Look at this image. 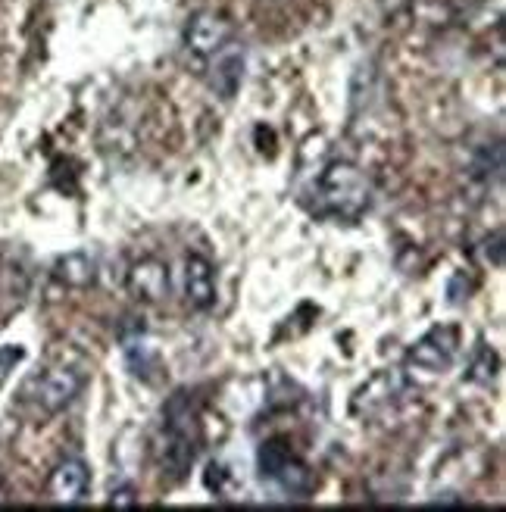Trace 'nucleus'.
<instances>
[{
	"label": "nucleus",
	"mask_w": 506,
	"mask_h": 512,
	"mask_svg": "<svg viewBox=\"0 0 506 512\" xmlns=\"http://www.w3.org/2000/svg\"><path fill=\"white\" fill-rule=\"evenodd\" d=\"M204 447V422H200V403L191 391H175L160 413V438L157 459L163 475L172 481L188 478L197 453Z\"/></svg>",
	"instance_id": "nucleus-1"
},
{
	"label": "nucleus",
	"mask_w": 506,
	"mask_h": 512,
	"mask_svg": "<svg viewBox=\"0 0 506 512\" xmlns=\"http://www.w3.org/2000/svg\"><path fill=\"white\" fill-rule=\"evenodd\" d=\"M313 216L335 222H360L372 210V182L369 175L350 160L325 163L313 185Z\"/></svg>",
	"instance_id": "nucleus-2"
},
{
	"label": "nucleus",
	"mask_w": 506,
	"mask_h": 512,
	"mask_svg": "<svg viewBox=\"0 0 506 512\" xmlns=\"http://www.w3.org/2000/svg\"><path fill=\"white\" fill-rule=\"evenodd\" d=\"M257 472H260L263 481L275 484V488L282 491L285 497L307 500L316 491L313 469L303 463V459L282 438H272V441L260 444V450H257Z\"/></svg>",
	"instance_id": "nucleus-3"
},
{
	"label": "nucleus",
	"mask_w": 506,
	"mask_h": 512,
	"mask_svg": "<svg viewBox=\"0 0 506 512\" xmlns=\"http://www.w3.org/2000/svg\"><path fill=\"white\" fill-rule=\"evenodd\" d=\"M413 397H416V384L410 381L407 372L382 369L357 388V394H353V400H350V413L369 422L378 416L397 413V409L407 406Z\"/></svg>",
	"instance_id": "nucleus-4"
},
{
	"label": "nucleus",
	"mask_w": 506,
	"mask_h": 512,
	"mask_svg": "<svg viewBox=\"0 0 506 512\" xmlns=\"http://www.w3.org/2000/svg\"><path fill=\"white\" fill-rule=\"evenodd\" d=\"M82 391H85V375L72 366H50L25 384V397H29L44 416L66 413V409L79 400Z\"/></svg>",
	"instance_id": "nucleus-5"
},
{
	"label": "nucleus",
	"mask_w": 506,
	"mask_h": 512,
	"mask_svg": "<svg viewBox=\"0 0 506 512\" xmlns=\"http://www.w3.org/2000/svg\"><path fill=\"white\" fill-rule=\"evenodd\" d=\"M235 41V22L222 10H197L185 22V47L197 60H210Z\"/></svg>",
	"instance_id": "nucleus-6"
},
{
	"label": "nucleus",
	"mask_w": 506,
	"mask_h": 512,
	"mask_svg": "<svg viewBox=\"0 0 506 512\" xmlns=\"http://www.w3.org/2000/svg\"><path fill=\"white\" fill-rule=\"evenodd\" d=\"M460 350V328L457 325H435L407 350V366L419 372H444L453 366Z\"/></svg>",
	"instance_id": "nucleus-7"
},
{
	"label": "nucleus",
	"mask_w": 506,
	"mask_h": 512,
	"mask_svg": "<svg viewBox=\"0 0 506 512\" xmlns=\"http://www.w3.org/2000/svg\"><path fill=\"white\" fill-rule=\"evenodd\" d=\"M91 494V469L85 459L79 456H66L54 466L47 478V497L54 503H82Z\"/></svg>",
	"instance_id": "nucleus-8"
},
{
	"label": "nucleus",
	"mask_w": 506,
	"mask_h": 512,
	"mask_svg": "<svg viewBox=\"0 0 506 512\" xmlns=\"http://www.w3.org/2000/svg\"><path fill=\"white\" fill-rule=\"evenodd\" d=\"M207 85L216 97L222 100H232L244 82V66H247V57H244V47L241 44H225L219 54H213L207 60Z\"/></svg>",
	"instance_id": "nucleus-9"
},
{
	"label": "nucleus",
	"mask_w": 506,
	"mask_h": 512,
	"mask_svg": "<svg viewBox=\"0 0 506 512\" xmlns=\"http://www.w3.org/2000/svg\"><path fill=\"white\" fill-rule=\"evenodd\" d=\"M125 285H129V294L141 303H163L172 291V275L163 260L144 256L125 275Z\"/></svg>",
	"instance_id": "nucleus-10"
},
{
	"label": "nucleus",
	"mask_w": 506,
	"mask_h": 512,
	"mask_svg": "<svg viewBox=\"0 0 506 512\" xmlns=\"http://www.w3.org/2000/svg\"><path fill=\"white\" fill-rule=\"evenodd\" d=\"M219 300V285H216V269L207 256L191 253L185 260V303L197 313L213 310Z\"/></svg>",
	"instance_id": "nucleus-11"
},
{
	"label": "nucleus",
	"mask_w": 506,
	"mask_h": 512,
	"mask_svg": "<svg viewBox=\"0 0 506 512\" xmlns=\"http://www.w3.org/2000/svg\"><path fill=\"white\" fill-rule=\"evenodd\" d=\"M54 278L60 281L63 288L88 291V288H94V281H97V260L88 250L63 253L60 260L54 263Z\"/></svg>",
	"instance_id": "nucleus-12"
},
{
	"label": "nucleus",
	"mask_w": 506,
	"mask_h": 512,
	"mask_svg": "<svg viewBox=\"0 0 506 512\" xmlns=\"http://www.w3.org/2000/svg\"><path fill=\"white\" fill-rule=\"evenodd\" d=\"M122 353H125V363H129V372L135 378H144V381L154 378V372L160 366V356L147 344L144 325H132V331H122Z\"/></svg>",
	"instance_id": "nucleus-13"
},
{
	"label": "nucleus",
	"mask_w": 506,
	"mask_h": 512,
	"mask_svg": "<svg viewBox=\"0 0 506 512\" xmlns=\"http://www.w3.org/2000/svg\"><path fill=\"white\" fill-rule=\"evenodd\" d=\"M497 372H500V356H497V350L478 341V347L472 350V360H469L463 378L472 381V384H491L497 378Z\"/></svg>",
	"instance_id": "nucleus-14"
},
{
	"label": "nucleus",
	"mask_w": 506,
	"mask_h": 512,
	"mask_svg": "<svg viewBox=\"0 0 506 512\" xmlns=\"http://www.w3.org/2000/svg\"><path fill=\"white\" fill-rule=\"evenodd\" d=\"M475 175L478 178H485V182H491V175L494 178H500V172H503V147L500 144H494V147H485V150H478L475 153Z\"/></svg>",
	"instance_id": "nucleus-15"
},
{
	"label": "nucleus",
	"mask_w": 506,
	"mask_h": 512,
	"mask_svg": "<svg viewBox=\"0 0 506 512\" xmlns=\"http://www.w3.org/2000/svg\"><path fill=\"white\" fill-rule=\"evenodd\" d=\"M478 256H482L485 266L500 269L503 266V232H494L491 238H485L482 247H478Z\"/></svg>",
	"instance_id": "nucleus-16"
},
{
	"label": "nucleus",
	"mask_w": 506,
	"mask_h": 512,
	"mask_svg": "<svg viewBox=\"0 0 506 512\" xmlns=\"http://www.w3.org/2000/svg\"><path fill=\"white\" fill-rule=\"evenodd\" d=\"M25 360V350L19 344H7L0 347V388H4V381L13 375V369Z\"/></svg>",
	"instance_id": "nucleus-17"
},
{
	"label": "nucleus",
	"mask_w": 506,
	"mask_h": 512,
	"mask_svg": "<svg viewBox=\"0 0 506 512\" xmlns=\"http://www.w3.org/2000/svg\"><path fill=\"white\" fill-rule=\"evenodd\" d=\"M110 506H119V509L138 506V488H135V484H119V488H113L110 491Z\"/></svg>",
	"instance_id": "nucleus-18"
},
{
	"label": "nucleus",
	"mask_w": 506,
	"mask_h": 512,
	"mask_svg": "<svg viewBox=\"0 0 506 512\" xmlns=\"http://www.w3.org/2000/svg\"><path fill=\"white\" fill-rule=\"evenodd\" d=\"M7 500V488H4V484H0V503H4Z\"/></svg>",
	"instance_id": "nucleus-19"
}]
</instances>
